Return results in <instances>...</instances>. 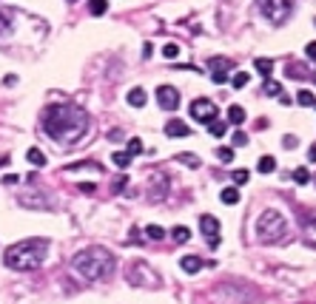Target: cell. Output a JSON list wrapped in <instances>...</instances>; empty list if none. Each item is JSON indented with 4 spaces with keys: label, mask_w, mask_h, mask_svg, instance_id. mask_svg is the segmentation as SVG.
I'll return each instance as SVG.
<instances>
[{
    "label": "cell",
    "mask_w": 316,
    "mask_h": 304,
    "mask_svg": "<svg viewBox=\"0 0 316 304\" xmlns=\"http://www.w3.org/2000/svg\"><path fill=\"white\" fill-rule=\"evenodd\" d=\"M88 128V114L80 105L71 103H54L43 111V131L60 145L77 142Z\"/></svg>",
    "instance_id": "obj_1"
},
{
    "label": "cell",
    "mask_w": 316,
    "mask_h": 304,
    "mask_svg": "<svg viewBox=\"0 0 316 304\" xmlns=\"http://www.w3.org/2000/svg\"><path fill=\"white\" fill-rule=\"evenodd\" d=\"M46 253H49V239L32 236V239H23V242H15L12 247H6L3 261H6V267L18 270V273H29L43 264Z\"/></svg>",
    "instance_id": "obj_2"
},
{
    "label": "cell",
    "mask_w": 316,
    "mask_h": 304,
    "mask_svg": "<svg viewBox=\"0 0 316 304\" xmlns=\"http://www.w3.org/2000/svg\"><path fill=\"white\" fill-rule=\"evenodd\" d=\"M71 267L77 270L83 278H88V281H103V278H108L114 273L117 261H114V253L111 250H105L100 244H91V247L80 250L71 259Z\"/></svg>",
    "instance_id": "obj_3"
},
{
    "label": "cell",
    "mask_w": 316,
    "mask_h": 304,
    "mask_svg": "<svg viewBox=\"0 0 316 304\" xmlns=\"http://www.w3.org/2000/svg\"><path fill=\"white\" fill-rule=\"evenodd\" d=\"M288 236V222L282 216L279 210H262V216L256 219V239L265 244H273V242H282Z\"/></svg>",
    "instance_id": "obj_4"
},
{
    "label": "cell",
    "mask_w": 316,
    "mask_h": 304,
    "mask_svg": "<svg viewBox=\"0 0 316 304\" xmlns=\"http://www.w3.org/2000/svg\"><path fill=\"white\" fill-rule=\"evenodd\" d=\"M293 3L296 0H256V9L262 12L265 18L271 20V23H285L290 18V12H293Z\"/></svg>",
    "instance_id": "obj_5"
},
{
    "label": "cell",
    "mask_w": 316,
    "mask_h": 304,
    "mask_svg": "<svg viewBox=\"0 0 316 304\" xmlns=\"http://www.w3.org/2000/svg\"><path fill=\"white\" fill-rule=\"evenodd\" d=\"M217 114H220V108H217V103H211V100H194L191 103L194 122H205V125H211V122L217 120Z\"/></svg>",
    "instance_id": "obj_6"
},
{
    "label": "cell",
    "mask_w": 316,
    "mask_h": 304,
    "mask_svg": "<svg viewBox=\"0 0 316 304\" xmlns=\"http://www.w3.org/2000/svg\"><path fill=\"white\" fill-rule=\"evenodd\" d=\"M200 230H202V236L208 239V244L211 247H220V219L217 216H200Z\"/></svg>",
    "instance_id": "obj_7"
},
{
    "label": "cell",
    "mask_w": 316,
    "mask_h": 304,
    "mask_svg": "<svg viewBox=\"0 0 316 304\" xmlns=\"http://www.w3.org/2000/svg\"><path fill=\"white\" fill-rule=\"evenodd\" d=\"M157 100L163 111H177L180 108V91L174 86H160L157 88Z\"/></svg>",
    "instance_id": "obj_8"
},
{
    "label": "cell",
    "mask_w": 316,
    "mask_h": 304,
    "mask_svg": "<svg viewBox=\"0 0 316 304\" xmlns=\"http://www.w3.org/2000/svg\"><path fill=\"white\" fill-rule=\"evenodd\" d=\"M231 66H234V63H231V60H225V57H211V63H208V69H211V80H214L217 86H222V83L228 80Z\"/></svg>",
    "instance_id": "obj_9"
},
{
    "label": "cell",
    "mask_w": 316,
    "mask_h": 304,
    "mask_svg": "<svg viewBox=\"0 0 316 304\" xmlns=\"http://www.w3.org/2000/svg\"><path fill=\"white\" fill-rule=\"evenodd\" d=\"M20 205L37 208V210H49L52 208V199H43V196H35V193H23V196H20Z\"/></svg>",
    "instance_id": "obj_10"
},
{
    "label": "cell",
    "mask_w": 316,
    "mask_h": 304,
    "mask_svg": "<svg viewBox=\"0 0 316 304\" xmlns=\"http://www.w3.org/2000/svg\"><path fill=\"white\" fill-rule=\"evenodd\" d=\"M191 134V128H188V122H183V120H171V122H166V137H188Z\"/></svg>",
    "instance_id": "obj_11"
},
{
    "label": "cell",
    "mask_w": 316,
    "mask_h": 304,
    "mask_svg": "<svg viewBox=\"0 0 316 304\" xmlns=\"http://www.w3.org/2000/svg\"><path fill=\"white\" fill-rule=\"evenodd\" d=\"M125 100H128V105H131V108H142V105L148 103V94H145V88H131V91H128V97H125Z\"/></svg>",
    "instance_id": "obj_12"
},
{
    "label": "cell",
    "mask_w": 316,
    "mask_h": 304,
    "mask_svg": "<svg viewBox=\"0 0 316 304\" xmlns=\"http://www.w3.org/2000/svg\"><path fill=\"white\" fill-rule=\"evenodd\" d=\"M180 267H183V273H200L202 259L200 256H183V259H180Z\"/></svg>",
    "instance_id": "obj_13"
},
{
    "label": "cell",
    "mask_w": 316,
    "mask_h": 304,
    "mask_svg": "<svg viewBox=\"0 0 316 304\" xmlns=\"http://www.w3.org/2000/svg\"><path fill=\"white\" fill-rule=\"evenodd\" d=\"M12 20H15V12L0 6V35H9L12 32Z\"/></svg>",
    "instance_id": "obj_14"
},
{
    "label": "cell",
    "mask_w": 316,
    "mask_h": 304,
    "mask_svg": "<svg viewBox=\"0 0 316 304\" xmlns=\"http://www.w3.org/2000/svg\"><path fill=\"white\" fill-rule=\"evenodd\" d=\"M228 122L242 125V122H245V108H242V105H231L228 108Z\"/></svg>",
    "instance_id": "obj_15"
},
{
    "label": "cell",
    "mask_w": 316,
    "mask_h": 304,
    "mask_svg": "<svg viewBox=\"0 0 316 304\" xmlns=\"http://www.w3.org/2000/svg\"><path fill=\"white\" fill-rule=\"evenodd\" d=\"M26 159H29V162H32L35 168H43V165H46V157H43V151H40V148H29Z\"/></svg>",
    "instance_id": "obj_16"
},
{
    "label": "cell",
    "mask_w": 316,
    "mask_h": 304,
    "mask_svg": "<svg viewBox=\"0 0 316 304\" xmlns=\"http://www.w3.org/2000/svg\"><path fill=\"white\" fill-rule=\"evenodd\" d=\"M171 239H174L177 244H183V242H188V239H191V230H188L185 225H177L174 230H171Z\"/></svg>",
    "instance_id": "obj_17"
},
{
    "label": "cell",
    "mask_w": 316,
    "mask_h": 304,
    "mask_svg": "<svg viewBox=\"0 0 316 304\" xmlns=\"http://www.w3.org/2000/svg\"><path fill=\"white\" fill-rule=\"evenodd\" d=\"M220 199L225 202V205H237V202H239V191H237V188H225V191L220 193Z\"/></svg>",
    "instance_id": "obj_18"
},
{
    "label": "cell",
    "mask_w": 316,
    "mask_h": 304,
    "mask_svg": "<svg viewBox=\"0 0 316 304\" xmlns=\"http://www.w3.org/2000/svg\"><path fill=\"white\" fill-rule=\"evenodd\" d=\"M145 236L154 239V242H160V239H166V230H163L160 225H148V227H145Z\"/></svg>",
    "instance_id": "obj_19"
},
{
    "label": "cell",
    "mask_w": 316,
    "mask_h": 304,
    "mask_svg": "<svg viewBox=\"0 0 316 304\" xmlns=\"http://www.w3.org/2000/svg\"><path fill=\"white\" fill-rule=\"evenodd\" d=\"M256 71L262 74L265 80H271V71H273V63L271 60H256Z\"/></svg>",
    "instance_id": "obj_20"
},
{
    "label": "cell",
    "mask_w": 316,
    "mask_h": 304,
    "mask_svg": "<svg viewBox=\"0 0 316 304\" xmlns=\"http://www.w3.org/2000/svg\"><path fill=\"white\" fill-rule=\"evenodd\" d=\"M111 162H114L117 168H128V162H131V157H128L125 151H114V157H111Z\"/></svg>",
    "instance_id": "obj_21"
},
{
    "label": "cell",
    "mask_w": 316,
    "mask_h": 304,
    "mask_svg": "<svg viewBox=\"0 0 316 304\" xmlns=\"http://www.w3.org/2000/svg\"><path fill=\"white\" fill-rule=\"evenodd\" d=\"M208 131H211V137H225L228 125H225V122H220V120H214V122L208 125Z\"/></svg>",
    "instance_id": "obj_22"
},
{
    "label": "cell",
    "mask_w": 316,
    "mask_h": 304,
    "mask_svg": "<svg viewBox=\"0 0 316 304\" xmlns=\"http://www.w3.org/2000/svg\"><path fill=\"white\" fill-rule=\"evenodd\" d=\"M105 9H108V3H105V0H91V6H88V12H91L94 18L105 15Z\"/></svg>",
    "instance_id": "obj_23"
},
{
    "label": "cell",
    "mask_w": 316,
    "mask_h": 304,
    "mask_svg": "<svg viewBox=\"0 0 316 304\" xmlns=\"http://www.w3.org/2000/svg\"><path fill=\"white\" fill-rule=\"evenodd\" d=\"M256 168H259V174H271L273 168H276V162H273V157H262Z\"/></svg>",
    "instance_id": "obj_24"
},
{
    "label": "cell",
    "mask_w": 316,
    "mask_h": 304,
    "mask_svg": "<svg viewBox=\"0 0 316 304\" xmlns=\"http://www.w3.org/2000/svg\"><path fill=\"white\" fill-rule=\"evenodd\" d=\"M296 103H299V105H305V108H310V105L316 103V97L310 94V91H299V94H296Z\"/></svg>",
    "instance_id": "obj_25"
},
{
    "label": "cell",
    "mask_w": 316,
    "mask_h": 304,
    "mask_svg": "<svg viewBox=\"0 0 316 304\" xmlns=\"http://www.w3.org/2000/svg\"><path fill=\"white\" fill-rule=\"evenodd\" d=\"M265 94H273V97H279V94H285L282 91V86L276 83V80H265Z\"/></svg>",
    "instance_id": "obj_26"
},
{
    "label": "cell",
    "mask_w": 316,
    "mask_h": 304,
    "mask_svg": "<svg viewBox=\"0 0 316 304\" xmlns=\"http://www.w3.org/2000/svg\"><path fill=\"white\" fill-rule=\"evenodd\" d=\"M128 157H137V154H142V139H128V151H125Z\"/></svg>",
    "instance_id": "obj_27"
},
{
    "label": "cell",
    "mask_w": 316,
    "mask_h": 304,
    "mask_svg": "<svg viewBox=\"0 0 316 304\" xmlns=\"http://www.w3.org/2000/svg\"><path fill=\"white\" fill-rule=\"evenodd\" d=\"M293 179H296L299 185H307L310 182V171H307V168H296V171H293Z\"/></svg>",
    "instance_id": "obj_28"
},
{
    "label": "cell",
    "mask_w": 316,
    "mask_h": 304,
    "mask_svg": "<svg viewBox=\"0 0 316 304\" xmlns=\"http://www.w3.org/2000/svg\"><path fill=\"white\" fill-rule=\"evenodd\" d=\"M177 54H180V46L177 43H166L163 46V57H166V60H174Z\"/></svg>",
    "instance_id": "obj_29"
},
{
    "label": "cell",
    "mask_w": 316,
    "mask_h": 304,
    "mask_svg": "<svg viewBox=\"0 0 316 304\" xmlns=\"http://www.w3.org/2000/svg\"><path fill=\"white\" fill-rule=\"evenodd\" d=\"M231 83H234V88H245L248 86V74L245 71H237V74L231 77Z\"/></svg>",
    "instance_id": "obj_30"
},
{
    "label": "cell",
    "mask_w": 316,
    "mask_h": 304,
    "mask_svg": "<svg viewBox=\"0 0 316 304\" xmlns=\"http://www.w3.org/2000/svg\"><path fill=\"white\" fill-rule=\"evenodd\" d=\"M177 159H180V162H185V165H194V168L200 165V157H194V154H180Z\"/></svg>",
    "instance_id": "obj_31"
},
{
    "label": "cell",
    "mask_w": 316,
    "mask_h": 304,
    "mask_svg": "<svg viewBox=\"0 0 316 304\" xmlns=\"http://www.w3.org/2000/svg\"><path fill=\"white\" fill-rule=\"evenodd\" d=\"M248 176H251V174H248L245 168H239V171H234V182H237V185H245Z\"/></svg>",
    "instance_id": "obj_32"
},
{
    "label": "cell",
    "mask_w": 316,
    "mask_h": 304,
    "mask_svg": "<svg viewBox=\"0 0 316 304\" xmlns=\"http://www.w3.org/2000/svg\"><path fill=\"white\" fill-rule=\"evenodd\" d=\"M220 159L222 162H231L234 159V148H220Z\"/></svg>",
    "instance_id": "obj_33"
},
{
    "label": "cell",
    "mask_w": 316,
    "mask_h": 304,
    "mask_svg": "<svg viewBox=\"0 0 316 304\" xmlns=\"http://www.w3.org/2000/svg\"><path fill=\"white\" fill-rule=\"evenodd\" d=\"M245 142H248V134L237 131V134H234V145H245Z\"/></svg>",
    "instance_id": "obj_34"
},
{
    "label": "cell",
    "mask_w": 316,
    "mask_h": 304,
    "mask_svg": "<svg viewBox=\"0 0 316 304\" xmlns=\"http://www.w3.org/2000/svg\"><path fill=\"white\" fill-rule=\"evenodd\" d=\"M305 54H307V57H310V60H313V63H316V43H307Z\"/></svg>",
    "instance_id": "obj_35"
},
{
    "label": "cell",
    "mask_w": 316,
    "mask_h": 304,
    "mask_svg": "<svg viewBox=\"0 0 316 304\" xmlns=\"http://www.w3.org/2000/svg\"><path fill=\"white\" fill-rule=\"evenodd\" d=\"M125 185H128V179H125V176H120V179L114 182V191H120V188H125Z\"/></svg>",
    "instance_id": "obj_36"
},
{
    "label": "cell",
    "mask_w": 316,
    "mask_h": 304,
    "mask_svg": "<svg viewBox=\"0 0 316 304\" xmlns=\"http://www.w3.org/2000/svg\"><path fill=\"white\" fill-rule=\"evenodd\" d=\"M307 159H310V162H316V145L307 148Z\"/></svg>",
    "instance_id": "obj_37"
},
{
    "label": "cell",
    "mask_w": 316,
    "mask_h": 304,
    "mask_svg": "<svg viewBox=\"0 0 316 304\" xmlns=\"http://www.w3.org/2000/svg\"><path fill=\"white\" fill-rule=\"evenodd\" d=\"M285 148H296V137H285Z\"/></svg>",
    "instance_id": "obj_38"
},
{
    "label": "cell",
    "mask_w": 316,
    "mask_h": 304,
    "mask_svg": "<svg viewBox=\"0 0 316 304\" xmlns=\"http://www.w3.org/2000/svg\"><path fill=\"white\" fill-rule=\"evenodd\" d=\"M313 108H316V103H313Z\"/></svg>",
    "instance_id": "obj_39"
}]
</instances>
